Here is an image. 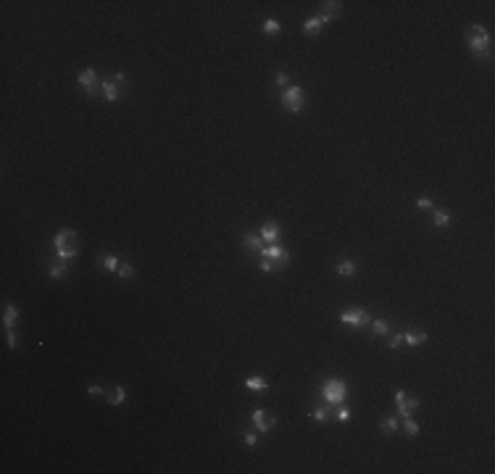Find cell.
Masks as SVG:
<instances>
[{
    "label": "cell",
    "instance_id": "6da1fadb",
    "mask_svg": "<svg viewBox=\"0 0 495 474\" xmlns=\"http://www.w3.org/2000/svg\"><path fill=\"white\" fill-rule=\"evenodd\" d=\"M53 248H56V258L58 261H71L74 256L79 253V242H77V232L74 229H58L56 237H53Z\"/></svg>",
    "mask_w": 495,
    "mask_h": 474
},
{
    "label": "cell",
    "instance_id": "7a4b0ae2",
    "mask_svg": "<svg viewBox=\"0 0 495 474\" xmlns=\"http://www.w3.org/2000/svg\"><path fill=\"white\" fill-rule=\"evenodd\" d=\"M466 40H469V50H471V56H474V58H479V61L490 58V53H493V37H490V32H487L485 27L471 24Z\"/></svg>",
    "mask_w": 495,
    "mask_h": 474
},
{
    "label": "cell",
    "instance_id": "3957f363",
    "mask_svg": "<svg viewBox=\"0 0 495 474\" xmlns=\"http://www.w3.org/2000/svg\"><path fill=\"white\" fill-rule=\"evenodd\" d=\"M306 101H308V98H306V93H303V87H298V85H287L285 90H282V105H285L293 116L303 113Z\"/></svg>",
    "mask_w": 495,
    "mask_h": 474
},
{
    "label": "cell",
    "instance_id": "277c9868",
    "mask_svg": "<svg viewBox=\"0 0 495 474\" xmlns=\"http://www.w3.org/2000/svg\"><path fill=\"white\" fill-rule=\"evenodd\" d=\"M322 395H324V401L330 403V406H340V403L345 401V395H348V385L342 379L332 377V379H327L322 385Z\"/></svg>",
    "mask_w": 495,
    "mask_h": 474
},
{
    "label": "cell",
    "instance_id": "5b68a950",
    "mask_svg": "<svg viewBox=\"0 0 495 474\" xmlns=\"http://www.w3.org/2000/svg\"><path fill=\"white\" fill-rule=\"evenodd\" d=\"M340 324L353 327V330H363V327L371 324V316H369L366 308H348V311H342Z\"/></svg>",
    "mask_w": 495,
    "mask_h": 474
},
{
    "label": "cell",
    "instance_id": "8992f818",
    "mask_svg": "<svg viewBox=\"0 0 495 474\" xmlns=\"http://www.w3.org/2000/svg\"><path fill=\"white\" fill-rule=\"evenodd\" d=\"M77 82H79V87L85 90L87 95H98V93H100V85H103V82L98 79V71H95L93 66H87L85 71L77 76Z\"/></svg>",
    "mask_w": 495,
    "mask_h": 474
},
{
    "label": "cell",
    "instance_id": "52a82bcc",
    "mask_svg": "<svg viewBox=\"0 0 495 474\" xmlns=\"http://www.w3.org/2000/svg\"><path fill=\"white\" fill-rule=\"evenodd\" d=\"M258 258H269V261L277 264V269H282V266L290 264V250L279 248L277 242H274V245H264V250L258 253Z\"/></svg>",
    "mask_w": 495,
    "mask_h": 474
},
{
    "label": "cell",
    "instance_id": "ba28073f",
    "mask_svg": "<svg viewBox=\"0 0 495 474\" xmlns=\"http://www.w3.org/2000/svg\"><path fill=\"white\" fill-rule=\"evenodd\" d=\"M395 403H398V414L403 419L414 416V411L419 408V398H414V395H406L403 390H395Z\"/></svg>",
    "mask_w": 495,
    "mask_h": 474
},
{
    "label": "cell",
    "instance_id": "9c48e42d",
    "mask_svg": "<svg viewBox=\"0 0 495 474\" xmlns=\"http://www.w3.org/2000/svg\"><path fill=\"white\" fill-rule=\"evenodd\" d=\"M250 422H253V427H256L258 432H271V430H274V424H277V419H274L269 411L256 408V411H253V416H250Z\"/></svg>",
    "mask_w": 495,
    "mask_h": 474
},
{
    "label": "cell",
    "instance_id": "30bf717a",
    "mask_svg": "<svg viewBox=\"0 0 495 474\" xmlns=\"http://www.w3.org/2000/svg\"><path fill=\"white\" fill-rule=\"evenodd\" d=\"M100 93H103V98L108 103H116L121 95H124V85H119L113 76H108V79H103V85H100Z\"/></svg>",
    "mask_w": 495,
    "mask_h": 474
},
{
    "label": "cell",
    "instance_id": "8fae6325",
    "mask_svg": "<svg viewBox=\"0 0 495 474\" xmlns=\"http://www.w3.org/2000/svg\"><path fill=\"white\" fill-rule=\"evenodd\" d=\"M261 240L266 242V245H274V242L279 240V227H277V221H264L261 224Z\"/></svg>",
    "mask_w": 495,
    "mask_h": 474
},
{
    "label": "cell",
    "instance_id": "7c38bea8",
    "mask_svg": "<svg viewBox=\"0 0 495 474\" xmlns=\"http://www.w3.org/2000/svg\"><path fill=\"white\" fill-rule=\"evenodd\" d=\"M337 16H340V3H337V0L322 3V16H319V19H322L324 24H330V21H332V19H337Z\"/></svg>",
    "mask_w": 495,
    "mask_h": 474
},
{
    "label": "cell",
    "instance_id": "4fadbf2b",
    "mask_svg": "<svg viewBox=\"0 0 495 474\" xmlns=\"http://www.w3.org/2000/svg\"><path fill=\"white\" fill-rule=\"evenodd\" d=\"M427 342V332H414V330H408V332H403V345H411V348H419V345H424Z\"/></svg>",
    "mask_w": 495,
    "mask_h": 474
},
{
    "label": "cell",
    "instance_id": "5bb4252c",
    "mask_svg": "<svg viewBox=\"0 0 495 474\" xmlns=\"http://www.w3.org/2000/svg\"><path fill=\"white\" fill-rule=\"evenodd\" d=\"M242 245H245L248 250H253V253H261L266 242L261 240V235H253V232H248V235H242Z\"/></svg>",
    "mask_w": 495,
    "mask_h": 474
},
{
    "label": "cell",
    "instance_id": "9a60e30c",
    "mask_svg": "<svg viewBox=\"0 0 495 474\" xmlns=\"http://www.w3.org/2000/svg\"><path fill=\"white\" fill-rule=\"evenodd\" d=\"M16 322H19V308H16L13 303H8V305L3 308V327H5V330H13V327H16Z\"/></svg>",
    "mask_w": 495,
    "mask_h": 474
},
{
    "label": "cell",
    "instance_id": "2e32d148",
    "mask_svg": "<svg viewBox=\"0 0 495 474\" xmlns=\"http://www.w3.org/2000/svg\"><path fill=\"white\" fill-rule=\"evenodd\" d=\"M322 27H324V21L319 19V16H314V19H306V21H303V34L314 37V34H319V32H322Z\"/></svg>",
    "mask_w": 495,
    "mask_h": 474
},
{
    "label": "cell",
    "instance_id": "e0dca14e",
    "mask_svg": "<svg viewBox=\"0 0 495 474\" xmlns=\"http://www.w3.org/2000/svg\"><path fill=\"white\" fill-rule=\"evenodd\" d=\"M245 387L250 390V393H264V390H269V382H266L264 377H248Z\"/></svg>",
    "mask_w": 495,
    "mask_h": 474
},
{
    "label": "cell",
    "instance_id": "ac0fdd59",
    "mask_svg": "<svg viewBox=\"0 0 495 474\" xmlns=\"http://www.w3.org/2000/svg\"><path fill=\"white\" fill-rule=\"evenodd\" d=\"M108 403H111V406H124V403H127V387H124V385H116V387H113Z\"/></svg>",
    "mask_w": 495,
    "mask_h": 474
},
{
    "label": "cell",
    "instance_id": "d6986e66",
    "mask_svg": "<svg viewBox=\"0 0 495 474\" xmlns=\"http://www.w3.org/2000/svg\"><path fill=\"white\" fill-rule=\"evenodd\" d=\"M48 274H50V279H64L66 274H68V264H66V261H56V264L48 269Z\"/></svg>",
    "mask_w": 495,
    "mask_h": 474
},
{
    "label": "cell",
    "instance_id": "ffe728a7",
    "mask_svg": "<svg viewBox=\"0 0 495 474\" xmlns=\"http://www.w3.org/2000/svg\"><path fill=\"white\" fill-rule=\"evenodd\" d=\"M100 258H103V269H105V271H113V274L119 271L121 261H119V256H116V253H105V256H100Z\"/></svg>",
    "mask_w": 495,
    "mask_h": 474
},
{
    "label": "cell",
    "instance_id": "44dd1931",
    "mask_svg": "<svg viewBox=\"0 0 495 474\" xmlns=\"http://www.w3.org/2000/svg\"><path fill=\"white\" fill-rule=\"evenodd\" d=\"M432 224L435 227H448L451 224V213H448L445 208H435V213H432Z\"/></svg>",
    "mask_w": 495,
    "mask_h": 474
},
{
    "label": "cell",
    "instance_id": "7402d4cb",
    "mask_svg": "<svg viewBox=\"0 0 495 474\" xmlns=\"http://www.w3.org/2000/svg\"><path fill=\"white\" fill-rule=\"evenodd\" d=\"M379 430H382L385 435H393V432H398L400 430V422L395 416H387V419H382V424H379Z\"/></svg>",
    "mask_w": 495,
    "mask_h": 474
},
{
    "label": "cell",
    "instance_id": "603a6c76",
    "mask_svg": "<svg viewBox=\"0 0 495 474\" xmlns=\"http://www.w3.org/2000/svg\"><path fill=\"white\" fill-rule=\"evenodd\" d=\"M356 271H359L356 261H340L337 264V274H340V277H353Z\"/></svg>",
    "mask_w": 495,
    "mask_h": 474
},
{
    "label": "cell",
    "instance_id": "cb8c5ba5",
    "mask_svg": "<svg viewBox=\"0 0 495 474\" xmlns=\"http://www.w3.org/2000/svg\"><path fill=\"white\" fill-rule=\"evenodd\" d=\"M371 330H374V335H379V338H385V335L390 332V324H387V319H371Z\"/></svg>",
    "mask_w": 495,
    "mask_h": 474
},
{
    "label": "cell",
    "instance_id": "d4e9b609",
    "mask_svg": "<svg viewBox=\"0 0 495 474\" xmlns=\"http://www.w3.org/2000/svg\"><path fill=\"white\" fill-rule=\"evenodd\" d=\"M311 416H314V422H319V424H322V422H327V419L332 416V406H330V403H327V406H319V408H316Z\"/></svg>",
    "mask_w": 495,
    "mask_h": 474
},
{
    "label": "cell",
    "instance_id": "484cf974",
    "mask_svg": "<svg viewBox=\"0 0 495 474\" xmlns=\"http://www.w3.org/2000/svg\"><path fill=\"white\" fill-rule=\"evenodd\" d=\"M261 29H264L266 34H279L282 32V24H279L277 19H266L264 24H261Z\"/></svg>",
    "mask_w": 495,
    "mask_h": 474
},
{
    "label": "cell",
    "instance_id": "4316f807",
    "mask_svg": "<svg viewBox=\"0 0 495 474\" xmlns=\"http://www.w3.org/2000/svg\"><path fill=\"white\" fill-rule=\"evenodd\" d=\"M403 432H406L408 438H416V435H419V424L414 422V416H408L406 422H403Z\"/></svg>",
    "mask_w": 495,
    "mask_h": 474
},
{
    "label": "cell",
    "instance_id": "83f0119b",
    "mask_svg": "<svg viewBox=\"0 0 495 474\" xmlns=\"http://www.w3.org/2000/svg\"><path fill=\"white\" fill-rule=\"evenodd\" d=\"M116 274H119L121 279H132V277H134V266H132V264H127V261H121V266H119V271H116Z\"/></svg>",
    "mask_w": 495,
    "mask_h": 474
},
{
    "label": "cell",
    "instance_id": "f1b7e54d",
    "mask_svg": "<svg viewBox=\"0 0 495 474\" xmlns=\"http://www.w3.org/2000/svg\"><path fill=\"white\" fill-rule=\"evenodd\" d=\"M258 269H261V271H279L277 269V264H274V261H269V258H261V261H258Z\"/></svg>",
    "mask_w": 495,
    "mask_h": 474
},
{
    "label": "cell",
    "instance_id": "f546056e",
    "mask_svg": "<svg viewBox=\"0 0 495 474\" xmlns=\"http://www.w3.org/2000/svg\"><path fill=\"white\" fill-rule=\"evenodd\" d=\"M387 348H390V350H398V348H403V335H393V338L387 340Z\"/></svg>",
    "mask_w": 495,
    "mask_h": 474
},
{
    "label": "cell",
    "instance_id": "4dcf8cb0",
    "mask_svg": "<svg viewBox=\"0 0 495 474\" xmlns=\"http://www.w3.org/2000/svg\"><path fill=\"white\" fill-rule=\"evenodd\" d=\"M242 440H245L248 448H256L258 445V435L256 432H245V435H242Z\"/></svg>",
    "mask_w": 495,
    "mask_h": 474
},
{
    "label": "cell",
    "instance_id": "1f68e13d",
    "mask_svg": "<svg viewBox=\"0 0 495 474\" xmlns=\"http://www.w3.org/2000/svg\"><path fill=\"white\" fill-rule=\"evenodd\" d=\"M274 82H277V85H279L282 90H285L287 85H290V76H287L285 71H277V76H274Z\"/></svg>",
    "mask_w": 495,
    "mask_h": 474
},
{
    "label": "cell",
    "instance_id": "d6a6232c",
    "mask_svg": "<svg viewBox=\"0 0 495 474\" xmlns=\"http://www.w3.org/2000/svg\"><path fill=\"white\" fill-rule=\"evenodd\" d=\"M5 332H8V348L16 350V348H19V335H16V330H5Z\"/></svg>",
    "mask_w": 495,
    "mask_h": 474
},
{
    "label": "cell",
    "instance_id": "836d02e7",
    "mask_svg": "<svg viewBox=\"0 0 495 474\" xmlns=\"http://www.w3.org/2000/svg\"><path fill=\"white\" fill-rule=\"evenodd\" d=\"M87 393L93 395V398H98V395H103V387H100V385H90V387H87Z\"/></svg>",
    "mask_w": 495,
    "mask_h": 474
},
{
    "label": "cell",
    "instance_id": "e575fe53",
    "mask_svg": "<svg viewBox=\"0 0 495 474\" xmlns=\"http://www.w3.org/2000/svg\"><path fill=\"white\" fill-rule=\"evenodd\" d=\"M337 422H350V411L348 408H340L337 411Z\"/></svg>",
    "mask_w": 495,
    "mask_h": 474
},
{
    "label": "cell",
    "instance_id": "d590c367",
    "mask_svg": "<svg viewBox=\"0 0 495 474\" xmlns=\"http://www.w3.org/2000/svg\"><path fill=\"white\" fill-rule=\"evenodd\" d=\"M416 208H432V201H429V198H419V201H416Z\"/></svg>",
    "mask_w": 495,
    "mask_h": 474
}]
</instances>
